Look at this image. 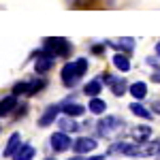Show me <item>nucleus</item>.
I'll list each match as a JSON object with an SVG mask.
<instances>
[{
    "label": "nucleus",
    "instance_id": "obj_4",
    "mask_svg": "<svg viewBox=\"0 0 160 160\" xmlns=\"http://www.w3.org/2000/svg\"><path fill=\"white\" fill-rule=\"evenodd\" d=\"M120 128H124V120H120V118H102L98 122V135L109 137L115 130H120Z\"/></svg>",
    "mask_w": 160,
    "mask_h": 160
},
{
    "label": "nucleus",
    "instance_id": "obj_27",
    "mask_svg": "<svg viewBox=\"0 0 160 160\" xmlns=\"http://www.w3.org/2000/svg\"><path fill=\"white\" fill-rule=\"evenodd\" d=\"M49 160H53V158H49Z\"/></svg>",
    "mask_w": 160,
    "mask_h": 160
},
{
    "label": "nucleus",
    "instance_id": "obj_10",
    "mask_svg": "<svg viewBox=\"0 0 160 160\" xmlns=\"http://www.w3.org/2000/svg\"><path fill=\"white\" fill-rule=\"evenodd\" d=\"M62 111L68 115V118H79V115H83V105H77V102H64L62 105Z\"/></svg>",
    "mask_w": 160,
    "mask_h": 160
},
{
    "label": "nucleus",
    "instance_id": "obj_26",
    "mask_svg": "<svg viewBox=\"0 0 160 160\" xmlns=\"http://www.w3.org/2000/svg\"><path fill=\"white\" fill-rule=\"evenodd\" d=\"M156 53H158V58H160V41H158V45H156Z\"/></svg>",
    "mask_w": 160,
    "mask_h": 160
},
{
    "label": "nucleus",
    "instance_id": "obj_15",
    "mask_svg": "<svg viewBox=\"0 0 160 160\" xmlns=\"http://www.w3.org/2000/svg\"><path fill=\"white\" fill-rule=\"evenodd\" d=\"M15 160H32L34 158V148L32 145H22V148L15 152Z\"/></svg>",
    "mask_w": 160,
    "mask_h": 160
},
{
    "label": "nucleus",
    "instance_id": "obj_18",
    "mask_svg": "<svg viewBox=\"0 0 160 160\" xmlns=\"http://www.w3.org/2000/svg\"><path fill=\"white\" fill-rule=\"evenodd\" d=\"M111 92H113V94H115V96H122L124 92H126V79H111Z\"/></svg>",
    "mask_w": 160,
    "mask_h": 160
},
{
    "label": "nucleus",
    "instance_id": "obj_6",
    "mask_svg": "<svg viewBox=\"0 0 160 160\" xmlns=\"http://www.w3.org/2000/svg\"><path fill=\"white\" fill-rule=\"evenodd\" d=\"M53 58H56V56H51V53H47V51H43V53H37L34 71H37V73H47L51 66H53Z\"/></svg>",
    "mask_w": 160,
    "mask_h": 160
},
{
    "label": "nucleus",
    "instance_id": "obj_12",
    "mask_svg": "<svg viewBox=\"0 0 160 160\" xmlns=\"http://www.w3.org/2000/svg\"><path fill=\"white\" fill-rule=\"evenodd\" d=\"M149 137H152V128L149 126H135V130H132V139L135 141L143 143V141H148Z\"/></svg>",
    "mask_w": 160,
    "mask_h": 160
},
{
    "label": "nucleus",
    "instance_id": "obj_21",
    "mask_svg": "<svg viewBox=\"0 0 160 160\" xmlns=\"http://www.w3.org/2000/svg\"><path fill=\"white\" fill-rule=\"evenodd\" d=\"M100 88H102V81H100V77H98V79L90 81L86 86V94L88 96H96V94H100Z\"/></svg>",
    "mask_w": 160,
    "mask_h": 160
},
{
    "label": "nucleus",
    "instance_id": "obj_20",
    "mask_svg": "<svg viewBox=\"0 0 160 160\" xmlns=\"http://www.w3.org/2000/svg\"><path fill=\"white\" fill-rule=\"evenodd\" d=\"M88 109L92 111V113H96V115H100V113H105L107 105H105V100H100V98H92L90 105H88Z\"/></svg>",
    "mask_w": 160,
    "mask_h": 160
},
{
    "label": "nucleus",
    "instance_id": "obj_16",
    "mask_svg": "<svg viewBox=\"0 0 160 160\" xmlns=\"http://www.w3.org/2000/svg\"><path fill=\"white\" fill-rule=\"evenodd\" d=\"M113 64H115L122 73L130 71V62H128V56H126V53H115V56H113Z\"/></svg>",
    "mask_w": 160,
    "mask_h": 160
},
{
    "label": "nucleus",
    "instance_id": "obj_17",
    "mask_svg": "<svg viewBox=\"0 0 160 160\" xmlns=\"http://www.w3.org/2000/svg\"><path fill=\"white\" fill-rule=\"evenodd\" d=\"M56 113H58V107L53 105V107H49V109L45 111L43 115H41V120H38V126H49L53 120H56Z\"/></svg>",
    "mask_w": 160,
    "mask_h": 160
},
{
    "label": "nucleus",
    "instance_id": "obj_8",
    "mask_svg": "<svg viewBox=\"0 0 160 160\" xmlns=\"http://www.w3.org/2000/svg\"><path fill=\"white\" fill-rule=\"evenodd\" d=\"M94 148H96V141L90 139V137H81V139H77L73 143V149L77 154H90Z\"/></svg>",
    "mask_w": 160,
    "mask_h": 160
},
{
    "label": "nucleus",
    "instance_id": "obj_23",
    "mask_svg": "<svg viewBox=\"0 0 160 160\" xmlns=\"http://www.w3.org/2000/svg\"><path fill=\"white\" fill-rule=\"evenodd\" d=\"M152 81H156V83H160V71H156V73L152 75Z\"/></svg>",
    "mask_w": 160,
    "mask_h": 160
},
{
    "label": "nucleus",
    "instance_id": "obj_5",
    "mask_svg": "<svg viewBox=\"0 0 160 160\" xmlns=\"http://www.w3.org/2000/svg\"><path fill=\"white\" fill-rule=\"evenodd\" d=\"M107 45L109 47H113V49H118L120 53H132L135 51V38L130 37H118V38H109L107 41Z\"/></svg>",
    "mask_w": 160,
    "mask_h": 160
},
{
    "label": "nucleus",
    "instance_id": "obj_24",
    "mask_svg": "<svg viewBox=\"0 0 160 160\" xmlns=\"http://www.w3.org/2000/svg\"><path fill=\"white\" fill-rule=\"evenodd\" d=\"M102 49H105V47L100 45V47H94V49H92V51H94V53H102Z\"/></svg>",
    "mask_w": 160,
    "mask_h": 160
},
{
    "label": "nucleus",
    "instance_id": "obj_19",
    "mask_svg": "<svg viewBox=\"0 0 160 160\" xmlns=\"http://www.w3.org/2000/svg\"><path fill=\"white\" fill-rule=\"evenodd\" d=\"M60 130H64V132H75V130H79V126H77V122H75L73 118H62L60 120Z\"/></svg>",
    "mask_w": 160,
    "mask_h": 160
},
{
    "label": "nucleus",
    "instance_id": "obj_11",
    "mask_svg": "<svg viewBox=\"0 0 160 160\" xmlns=\"http://www.w3.org/2000/svg\"><path fill=\"white\" fill-rule=\"evenodd\" d=\"M73 9H102V0H75L73 2Z\"/></svg>",
    "mask_w": 160,
    "mask_h": 160
},
{
    "label": "nucleus",
    "instance_id": "obj_13",
    "mask_svg": "<svg viewBox=\"0 0 160 160\" xmlns=\"http://www.w3.org/2000/svg\"><path fill=\"white\" fill-rule=\"evenodd\" d=\"M15 105H17V96L11 94V96H7L4 100H0V115H7V113H11L15 109Z\"/></svg>",
    "mask_w": 160,
    "mask_h": 160
},
{
    "label": "nucleus",
    "instance_id": "obj_7",
    "mask_svg": "<svg viewBox=\"0 0 160 160\" xmlns=\"http://www.w3.org/2000/svg\"><path fill=\"white\" fill-rule=\"evenodd\" d=\"M71 145L73 143H71V139H68L66 132H53L51 135V148L56 149V152H66Z\"/></svg>",
    "mask_w": 160,
    "mask_h": 160
},
{
    "label": "nucleus",
    "instance_id": "obj_22",
    "mask_svg": "<svg viewBox=\"0 0 160 160\" xmlns=\"http://www.w3.org/2000/svg\"><path fill=\"white\" fill-rule=\"evenodd\" d=\"M130 111H132L135 115H139V118H143V120H149V118H152V113H149L143 105H139V102H132V105H130Z\"/></svg>",
    "mask_w": 160,
    "mask_h": 160
},
{
    "label": "nucleus",
    "instance_id": "obj_2",
    "mask_svg": "<svg viewBox=\"0 0 160 160\" xmlns=\"http://www.w3.org/2000/svg\"><path fill=\"white\" fill-rule=\"evenodd\" d=\"M43 45H45V51L51 53V56H62V58H66V56L71 53V43H68L66 38H62V37L45 38Z\"/></svg>",
    "mask_w": 160,
    "mask_h": 160
},
{
    "label": "nucleus",
    "instance_id": "obj_14",
    "mask_svg": "<svg viewBox=\"0 0 160 160\" xmlns=\"http://www.w3.org/2000/svg\"><path fill=\"white\" fill-rule=\"evenodd\" d=\"M130 94H132L137 100H143L145 96H148V86H145L143 81H137V83L130 86Z\"/></svg>",
    "mask_w": 160,
    "mask_h": 160
},
{
    "label": "nucleus",
    "instance_id": "obj_9",
    "mask_svg": "<svg viewBox=\"0 0 160 160\" xmlns=\"http://www.w3.org/2000/svg\"><path fill=\"white\" fill-rule=\"evenodd\" d=\"M22 148V137L17 135V132H13L11 137H9V143H7V148H4V156L7 158H13L15 156V152Z\"/></svg>",
    "mask_w": 160,
    "mask_h": 160
},
{
    "label": "nucleus",
    "instance_id": "obj_3",
    "mask_svg": "<svg viewBox=\"0 0 160 160\" xmlns=\"http://www.w3.org/2000/svg\"><path fill=\"white\" fill-rule=\"evenodd\" d=\"M45 88V81L43 79H32V81H22L17 86H13V94L19 96V94H26V96H34L37 92H41Z\"/></svg>",
    "mask_w": 160,
    "mask_h": 160
},
{
    "label": "nucleus",
    "instance_id": "obj_25",
    "mask_svg": "<svg viewBox=\"0 0 160 160\" xmlns=\"http://www.w3.org/2000/svg\"><path fill=\"white\" fill-rule=\"evenodd\" d=\"M88 160H102V156H92V158H88Z\"/></svg>",
    "mask_w": 160,
    "mask_h": 160
},
{
    "label": "nucleus",
    "instance_id": "obj_1",
    "mask_svg": "<svg viewBox=\"0 0 160 160\" xmlns=\"http://www.w3.org/2000/svg\"><path fill=\"white\" fill-rule=\"evenodd\" d=\"M88 71V60L86 58H79V60L75 62H68V64H64V68H62V81H64V86H75L77 83V79L81 77V75Z\"/></svg>",
    "mask_w": 160,
    "mask_h": 160
}]
</instances>
